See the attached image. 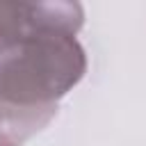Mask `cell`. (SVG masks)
<instances>
[{"mask_svg":"<svg viewBox=\"0 0 146 146\" xmlns=\"http://www.w3.org/2000/svg\"><path fill=\"white\" fill-rule=\"evenodd\" d=\"M84 71V48L71 34L39 32L0 43V100L25 107L57 105Z\"/></svg>","mask_w":146,"mask_h":146,"instance_id":"cell-1","label":"cell"},{"mask_svg":"<svg viewBox=\"0 0 146 146\" xmlns=\"http://www.w3.org/2000/svg\"><path fill=\"white\" fill-rule=\"evenodd\" d=\"M57 114V105L25 107L0 100V146H23L34 132L46 128Z\"/></svg>","mask_w":146,"mask_h":146,"instance_id":"cell-2","label":"cell"}]
</instances>
